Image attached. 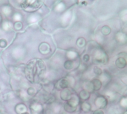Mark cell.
I'll return each instance as SVG.
<instances>
[{"mask_svg": "<svg viewBox=\"0 0 127 114\" xmlns=\"http://www.w3.org/2000/svg\"><path fill=\"white\" fill-rule=\"evenodd\" d=\"M15 111L17 114H22L27 112V108L24 104H19L16 106Z\"/></svg>", "mask_w": 127, "mask_h": 114, "instance_id": "cell-13", "label": "cell"}, {"mask_svg": "<svg viewBox=\"0 0 127 114\" xmlns=\"http://www.w3.org/2000/svg\"><path fill=\"white\" fill-rule=\"evenodd\" d=\"M2 10H3V13L6 15H9L11 13V8L8 6H5V7H3L2 8Z\"/></svg>", "mask_w": 127, "mask_h": 114, "instance_id": "cell-24", "label": "cell"}, {"mask_svg": "<svg viewBox=\"0 0 127 114\" xmlns=\"http://www.w3.org/2000/svg\"><path fill=\"white\" fill-rule=\"evenodd\" d=\"M115 38H116V40L118 41V42H119L120 44L124 45V44L127 43V36L123 32H118Z\"/></svg>", "mask_w": 127, "mask_h": 114, "instance_id": "cell-8", "label": "cell"}, {"mask_svg": "<svg viewBox=\"0 0 127 114\" xmlns=\"http://www.w3.org/2000/svg\"><path fill=\"white\" fill-rule=\"evenodd\" d=\"M44 99H45V102H46V103H48V104H51V103H53L54 102V100H55V97L54 96H52V95H47V96H45V98H44Z\"/></svg>", "mask_w": 127, "mask_h": 114, "instance_id": "cell-20", "label": "cell"}, {"mask_svg": "<svg viewBox=\"0 0 127 114\" xmlns=\"http://www.w3.org/2000/svg\"><path fill=\"white\" fill-rule=\"evenodd\" d=\"M91 83L92 84L93 86V90L94 91H99L101 87H102V83L101 81L98 79H92V81L91 82Z\"/></svg>", "mask_w": 127, "mask_h": 114, "instance_id": "cell-12", "label": "cell"}, {"mask_svg": "<svg viewBox=\"0 0 127 114\" xmlns=\"http://www.w3.org/2000/svg\"><path fill=\"white\" fill-rule=\"evenodd\" d=\"M94 72H95V73L96 75L100 76V75L102 74V73H103V70H102L100 68L95 66V67H94Z\"/></svg>", "mask_w": 127, "mask_h": 114, "instance_id": "cell-26", "label": "cell"}, {"mask_svg": "<svg viewBox=\"0 0 127 114\" xmlns=\"http://www.w3.org/2000/svg\"><path fill=\"white\" fill-rule=\"evenodd\" d=\"M127 97H123L121 100V105H122L124 108H126L127 107Z\"/></svg>", "mask_w": 127, "mask_h": 114, "instance_id": "cell-29", "label": "cell"}, {"mask_svg": "<svg viewBox=\"0 0 127 114\" xmlns=\"http://www.w3.org/2000/svg\"><path fill=\"white\" fill-rule=\"evenodd\" d=\"M106 96L109 98V100H113V99L115 98V93H113V92H112V91L107 92V93H106Z\"/></svg>", "mask_w": 127, "mask_h": 114, "instance_id": "cell-25", "label": "cell"}, {"mask_svg": "<svg viewBox=\"0 0 127 114\" xmlns=\"http://www.w3.org/2000/svg\"><path fill=\"white\" fill-rule=\"evenodd\" d=\"M70 85V83L68 80L67 78L62 79L59 80L56 84H55V88L58 90H63L65 88H68Z\"/></svg>", "mask_w": 127, "mask_h": 114, "instance_id": "cell-5", "label": "cell"}, {"mask_svg": "<svg viewBox=\"0 0 127 114\" xmlns=\"http://www.w3.org/2000/svg\"><path fill=\"white\" fill-rule=\"evenodd\" d=\"M36 62V75L39 76H41L44 74L45 71V65L44 62L41 60H37Z\"/></svg>", "mask_w": 127, "mask_h": 114, "instance_id": "cell-4", "label": "cell"}, {"mask_svg": "<svg viewBox=\"0 0 127 114\" xmlns=\"http://www.w3.org/2000/svg\"><path fill=\"white\" fill-rule=\"evenodd\" d=\"M79 99H80L81 100H83V101H86V100H88L90 97V93L88 92L86 90H83L80 91V94H79Z\"/></svg>", "mask_w": 127, "mask_h": 114, "instance_id": "cell-14", "label": "cell"}, {"mask_svg": "<svg viewBox=\"0 0 127 114\" xmlns=\"http://www.w3.org/2000/svg\"><path fill=\"white\" fill-rule=\"evenodd\" d=\"M81 109L83 110V111H84L85 113L89 112L92 110V106L89 102H84L81 104Z\"/></svg>", "mask_w": 127, "mask_h": 114, "instance_id": "cell-16", "label": "cell"}, {"mask_svg": "<svg viewBox=\"0 0 127 114\" xmlns=\"http://www.w3.org/2000/svg\"><path fill=\"white\" fill-rule=\"evenodd\" d=\"M35 60L30 62L25 68V75L27 79L33 82L34 81V76L36 75V65H35Z\"/></svg>", "mask_w": 127, "mask_h": 114, "instance_id": "cell-1", "label": "cell"}, {"mask_svg": "<svg viewBox=\"0 0 127 114\" xmlns=\"http://www.w3.org/2000/svg\"><path fill=\"white\" fill-rule=\"evenodd\" d=\"M94 58L96 62L102 64H106L108 62V56L102 49H97L95 52H94Z\"/></svg>", "mask_w": 127, "mask_h": 114, "instance_id": "cell-2", "label": "cell"}, {"mask_svg": "<svg viewBox=\"0 0 127 114\" xmlns=\"http://www.w3.org/2000/svg\"><path fill=\"white\" fill-rule=\"evenodd\" d=\"M31 110L36 113H38L42 110V106L41 104H39L36 102H33V103L31 104Z\"/></svg>", "mask_w": 127, "mask_h": 114, "instance_id": "cell-11", "label": "cell"}, {"mask_svg": "<svg viewBox=\"0 0 127 114\" xmlns=\"http://www.w3.org/2000/svg\"><path fill=\"white\" fill-rule=\"evenodd\" d=\"M39 50L42 54H48L49 53L51 49H50V46L48 43L46 42H42L39 45Z\"/></svg>", "mask_w": 127, "mask_h": 114, "instance_id": "cell-6", "label": "cell"}, {"mask_svg": "<svg viewBox=\"0 0 127 114\" xmlns=\"http://www.w3.org/2000/svg\"><path fill=\"white\" fill-rule=\"evenodd\" d=\"M27 93H28L29 96H33V95H35V93H36V90H35L33 88H29L27 90Z\"/></svg>", "mask_w": 127, "mask_h": 114, "instance_id": "cell-28", "label": "cell"}, {"mask_svg": "<svg viewBox=\"0 0 127 114\" xmlns=\"http://www.w3.org/2000/svg\"><path fill=\"white\" fill-rule=\"evenodd\" d=\"M68 104H69L71 106H74V107H77V105H79L80 103V99H79V96L77 95H71L70 99L67 102Z\"/></svg>", "mask_w": 127, "mask_h": 114, "instance_id": "cell-9", "label": "cell"}, {"mask_svg": "<svg viewBox=\"0 0 127 114\" xmlns=\"http://www.w3.org/2000/svg\"><path fill=\"white\" fill-rule=\"evenodd\" d=\"M93 114H104V112L102 111V110H96L94 113H93Z\"/></svg>", "mask_w": 127, "mask_h": 114, "instance_id": "cell-33", "label": "cell"}, {"mask_svg": "<svg viewBox=\"0 0 127 114\" xmlns=\"http://www.w3.org/2000/svg\"><path fill=\"white\" fill-rule=\"evenodd\" d=\"M115 64H116V66L118 68H124L126 66H127V60L124 57H119L116 62H115Z\"/></svg>", "mask_w": 127, "mask_h": 114, "instance_id": "cell-10", "label": "cell"}, {"mask_svg": "<svg viewBox=\"0 0 127 114\" xmlns=\"http://www.w3.org/2000/svg\"><path fill=\"white\" fill-rule=\"evenodd\" d=\"M64 68L66 70H72V69H74V61L67 60L64 64Z\"/></svg>", "mask_w": 127, "mask_h": 114, "instance_id": "cell-17", "label": "cell"}, {"mask_svg": "<svg viewBox=\"0 0 127 114\" xmlns=\"http://www.w3.org/2000/svg\"><path fill=\"white\" fill-rule=\"evenodd\" d=\"M1 15H0V22H1Z\"/></svg>", "mask_w": 127, "mask_h": 114, "instance_id": "cell-34", "label": "cell"}, {"mask_svg": "<svg viewBox=\"0 0 127 114\" xmlns=\"http://www.w3.org/2000/svg\"><path fill=\"white\" fill-rule=\"evenodd\" d=\"M13 27H14V29L16 30H19L22 28L23 25H22V23L21 22H16L13 24Z\"/></svg>", "mask_w": 127, "mask_h": 114, "instance_id": "cell-23", "label": "cell"}, {"mask_svg": "<svg viewBox=\"0 0 127 114\" xmlns=\"http://www.w3.org/2000/svg\"><path fill=\"white\" fill-rule=\"evenodd\" d=\"M83 87H84V90L87 91L88 92H90V91H94L93 90V86H92V84L91 82H85L84 85H83Z\"/></svg>", "mask_w": 127, "mask_h": 114, "instance_id": "cell-21", "label": "cell"}, {"mask_svg": "<svg viewBox=\"0 0 127 114\" xmlns=\"http://www.w3.org/2000/svg\"><path fill=\"white\" fill-rule=\"evenodd\" d=\"M29 114L28 113H27V112H25V113H24V114Z\"/></svg>", "mask_w": 127, "mask_h": 114, "instance_id": "cell-35", "label": "cell"}, {"mask_svg": "<svg viewBox=\"0 0 127 114\" xmlns=\"http://www.w3.org/2000/svg\"><path fill=\"white\" fill-rule=\"evenodd\" d=\"M13 17H14V19L16 20V22H20V19H21L22 16L19 13H15Z\"/></svg>", "mask_w": 127, "mask_h": 114, "instance_id": "cell-30", "label": "cell"}, {"mask_svg": "<svg viewBox=\"0 0 127 114\" xmlns=\"http://www.w3.org/2000/svg\"><path fill=\"white\" fill-rule=\"evenodd\" d=\"M7 40L4 39H0V47L4 48V47H7Z\"/></svg>", "mask_w": 127, "mask_h": 114, "instance_id": "cell-27", "label": "cell"}, {"mask_svg": "<svg viewBox=\"0 0 127 114\" xmlns=\"http://www.w3.org/2000/svg\"><path fill=\"white\" fill-rule=\"evenodd\" d=\"M2 27L5 30H8V29H9V22H4L3 24H2Z\"/></svg>", "mask_w": 127, "mask_h": 114, "instance_id": "cell-32", "label": "cell"}, {"mask_svg": "<svg viewBox=\"0 0 127 114\" xmlns=\"http://www.w3.org/2000/svg\"><path fill=\"white\" fill-rule=\"evenodd\" d=\"M111 31H112L111 28H110L109 26H107V25L103 26V27H102V29H101L102 33H103V35H105V36H108L109 34H110Z\"/></svg>", "mask_w": 127, "mask_h": 114, "instance_id": "cell-19", "label": "cell"}, {"mask_svg": "<svg viewBox=\"0 0 127 114\" xmlns=\"http://www.w3.org/2000/svg\"><path fill=\"white\" fill-rule=\"evenodd\" d=\"M83 60L85 62H88L89 60H90V56L89 54H85L83 57Z\"/></svg>", "mask_w": 127, "mask_h": 114, "instance_id": "cell-31", "label": "cell"}, {"mask_svg": "<svg viewBox=\"0 0 127 114\" xmlns=\"http://www.w3.org/2000/svg\"><path fill=\"white\" fill-rule=\"evenodd\" d=\"M127 114V112H125V114Z\"/></svg>", "mask_w": 127, "mask_h": 114, "instance_id": "cell-36", "label": "cell"}, {"mask_svg": "<svg viewBox=\"0 0 127 114\" xmlns=\"http://www.w3.org/2000/svg\"><path fill=\"white\" fill-rule=\"evenodd\" d=\"M77 45L80 47H83L86 45V40H85V39L82 38V37L78 39V40L77 42Z\"/></svg>", "mask_w": 127, "mask_h": 114, "instance_id": "cell-22", "label": "cell"}, {"mask_svg": "<svg viewBox=\"0 0 127 114\" xmlns=\"http://www.w3.org/2000/svg\"><path fill=\"white\" fill-rule=\"evenodd\" d=\"M107 104H108V100H107V99H106L105 96H102V95L97 96V97L96 99H95V105H96L97 108H99L100 110V109H103V108H106V105H107Z\"/></svg>", "mask_w": 127, "mask_h": 114, "instance_id": "cell-3", "label": "cell"}, {"mask_svg": "<svg viewBox=\"0 0 127 114\" xmlns=\"http://www.w3.org/2000/svg\"><path fill=\"white\" fill-rule=\"evenodd\" d=\"M64 109L66 112L68 113H74L77 110V107H74V106H71L69 104L66 103L65 105H64Z\"/></svg>", "mask_w": 127, "mask_h": 114, "instance_id": "cell-18", "label": "cell"}, {"mask_svg": "<svg viewBox=\"0 0 127 114\" xmlns=\"http://www.w3.org/2000/svg\"><path fill=\"white\" fill-rule=\"evenodd\" d=\"M71 96V93L69 91V89L65 88V89L62 90V91L60 93V98L63 101H67L68 102L70 99Z\"/></svg>", "mask_w": 127, "mask_h": 114, "instance_id": "cell-7", "label": "cell"}, {"mask_svg": "<svg viewBox=\"0 0 127 114\" xmlns=\"http://www.w3.org/2000/svg\"><path fill=\"white\" fill-rule=\"evenodd\" d=\"M66 56L68 59V60L73 61V60H74L75 59H77L78 57V54H77V52H75L74 50H69V51L67 52Z\"/></svg>", "mask_w": 127, "mask_h": 114, "instance_id": "cell-15", "label": "cell"}]
</instances>
